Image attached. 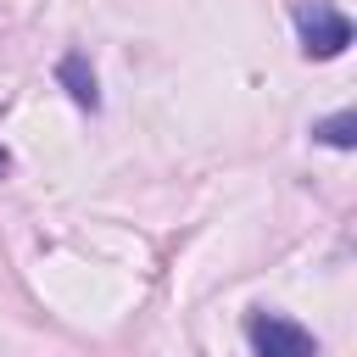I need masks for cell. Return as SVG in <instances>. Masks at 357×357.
Listing matches in <instances>:
<instances>
[{
  "instance_id": "cell-1",
  "label": "cell",
  "mask_w": 357,
  "mask_h": 357,
  "mask_svg": "<svg viewBox=\"0 0 357 357\" xmlns=\"http://www.w3.org/2000/svg\"><path fill=\"white\" fill-rule=\"evenodd\" d=\"M290 17H296V33H301V50L312 61H329V56H340L351 45V17L335 11L329 0H296Z\"/></svg>"
},
{
  "instance_id": "cell-2",
  "label": "cell",
  "mask_w": 357,
  "mask_h": 357,
  "mask_svg": "<svg viewBox=\"0 0 357 357\" xmlns=\"http://www.w3.org/2000/svg\"><path fill=\"white\" fill-rule=\"evenodd\" d=\"M245 340H251L257 357H318V340L284 312H251L245 318Z\"/></svg>"
},
{
  "instance_id": "cell-3",
  "label": "cell",
  "mask_w": 357,
  "mask_h": 357,
  "mask_svg": "<svg viewBox=\"0 0 357 357\" xmlns=\"http://www.w3.org/2000/svg\"><path fill=\"white\" fill-rule=\"evenodd\" d=\"M56 84L73 95V106L100 112V84H95V67H89V56H84V50H67V56L56 61Z\"/></svg>"
},
{
  "instance_id": "cell-4",
  "label": "cell",
  "mask_w": 357,
  "mask_h": 357,
  "mask_svg": "<svg viewBox=\"0 0 357 357\" xmlns=\"http://www.w3.org/2000/svg\"><path fill=\"white\" fill-rule=\"evenodd\" d=\"M312 139H318V145H335V151H351V145H357V112L318 117V123H312Z\"/></svg>"
},
{
  "instance_id": "cell-5",
  "label": "cell",
  "mask_w": 357,
  "mask_h": 357,
  "mask_svg": "<svg viewBox=\"0 0 357 357\" xmlns=\"http://www.w3.org/2000/svg\"><path fill=\"white\" fill-rule=\"evenodd\" d=\"M6 173H11V151L0 145V178H6Z\"/></svg>"
}]
</instances>
